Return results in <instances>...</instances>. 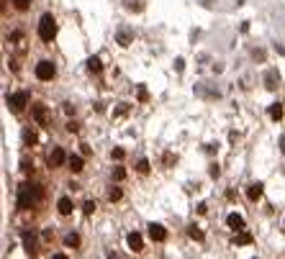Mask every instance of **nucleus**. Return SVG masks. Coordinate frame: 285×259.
<instances>
[{
	"instance_id": "obj_1",
	"label": "nucleus",
	"mask_w": 285,
	"mask_h": 259,
	"mask_svg": "<svg viewBox=\"0 0 285 259\" xmlns=\"http://www.w3.org/2000/svg\"><path fill=\"white\" fill-rule=\"evenodd\" d=\"M41 200V187L39 185H34V182H26L18 187V198H16V203H18V208L21 210H29L34 208Z\"/></svg>"
},
{
	"instance_id": "obj_2",
	"label": "nucleus",
	"mask_w": 285,
	"mask_h": 259,
	"mask_svg": "<svg viewBox=\"0 0 285 259\" xmlns=\"http://www.w3.org/2000/svg\"><path fill=\"white\" fill-rule=\"evenodd\" d=\"M57 36V21L51 13H44L41 21H39V39L44 44H51V39Z\"/></svg>"
},
{
	"instance_id": "obj_3",
	"label": "nucleus",
	"mask_w": 285,
	"mask_h": 259,
	"mask_svg": "<svg viewBox=\"0 0 285 259\" xmlns=\"http://www.w3.org/2000/svg\"><path fill=\"white\" fill-rule=\"evenodd\" d=\"M34 72H36V77H39V80H51L57 69H54V65H51L49 59H41L39 65H36V69H34Z\"/></svg>"
},
{
	"instance_id": "obj_4",
	"label": "nucleus",
	"mask_w": 285,
	"mask_h": 259,
	"mask_svg": "<svg viewBox=\"0 0 285 259\" xmlns=\"http://www.w3.org/2000/svg\"><path fill=\"white\" fill-rule=\"evenodd\" d=\"M26 103H29V95H26V93H13V95H8V105H11L13 111H23Z\"/></svg>"
},
{
	"instance_id": "obj_5",
	"label": "nucleus",
	"mask_w": 285,
	"mask_h": 259,
	"mask_svg": "<svg viewBox=\"0 0 285 259\" xmlns=\"http://www.w3.org/2000/svg\"><path fill=\"white\" fill-rule=\"evenodd\" d=\"M149 236H152V241H165L167 231H165V226H159V223H152V226H149Z\"/></svg>"
},
{
	"instance_id": "obj_6",
	"label": "nucleus",
	"mask_w": 285,
	"mask_h": 259,
	"mask_svg": "<svg viewBox=\"0 0 285 259\" xmlns=\"http://www.w3.org/2000/svg\"><path fill=\"white\" fill-rule=\"evenodd\" d=\"M65 159H67L65 151H62V149H54V151L49 154V167H62V164H65Z\"/></svg>"
},
{
	"instance_id": "obj_7",
	"label": "nucleus",
	"mask_w": 285,
	"mask_h": 259,
	"mask_svg": "<svg viewBox=\"0 0 285 259\" xmlns=\"http://www.w3.org/2000/svg\"><path fill=\"white\" fill-rule=\"evenodd\" d=\"M72 208H75V205H72V200H69V198H59L57 210L62 213V216H69V213H72Z\"/></svg>"
},
{
	"instance_id": "obj_8",
	"label": "nucleus",
	"mask_w": 285,
	"mask_h": 259,
	"mask_svg": "<svg viewBox=\"0 0 285 259\" xmlns=\"http://www.w3.org/2000/svg\"><path fill=\"white\" fill-rule=\"evenodd\" d=\"M23 244H26V252H29V254L36 252V236L29 234V231H23Z\"/></svg>"
},
{
	"instance_id": "obj_9",
	"label": "nucleus",
	"mask_w": 285,
	"mask_h": 259,
	"mask_svg": "<svg viewBox=\"0 0 285 259\" xmlns=\"http://www.w3.org/2000/svg\"><path fill=\"white\" fill-rule=\"evenodd\" d=\"M226 223H229V228H234V231H242L244 228V218L236 216V213H231V216L226 218Z\"/></svg>"
},
{
	"instance_id": "obj_10",
	"label": "nucleus",
	"mask_w": 285,
	"mask_h": 259,
	"mask_svg": "<svg viewBox=\"0 0 285 259\" xmlns=\"http://www.w3.org/2000/svg\"><path fill=\"white\" fill-rule=\"evenodd\" d=\"M34 118H36L39 123H47V105H41V103L34 105Z\"/></svg>"
},
{
	"instance_id": "obj_11",
	"label": "nucleus",
	"mask_w": 285,
	"mask_h": 259,
	"mask_svg": "<svg viewBox=\"0 0 285 259\" xmlns=\"http://www.w3.org/2000/svg\"><path fill=\"white\" fill-rule=\"evenodd\" d=\"M129 249H134V252H141V249H144L139 234H129Z\"/></svg>"
},
{
	"instance_id": "obj_12",
	"label": "nucleus",
	"mask_w": 285,
	"mask_h": 259,
	"mask_svg": "<svg viewBox=\"0 0 285 259\" xmlns=\"http://www.w3.org/2000/svg\"><path fill=\"white\" fill-rule=\"evenodd\" d=\"M85 167V162H83V157H77V154H72L69 157V169H72V172H80V169Z\"/></svg>"
},
{
	"instance_id": "obj_13",
	"label": "nucleus",
	"mask_w": 285,
	"mask_h": 259,
	"mask_svg": "<svg viewBox=\"0 0 285 259\" xmlns=\"http://www.w3.org/2000/svg\"><path fill=\"white\" fill-rule=\"evenodd\" d=\"M260 195H262V185H260V182L252 185V187L247 190V198H249V200H260Z\"/></svg>"
},
{
	"instance_id": "obj_14",
	"label": "nucleus",
	"mask_w": 285,
	"mask_h": 259,
	"mask_svg": "<svg viewBox=\"0 0 285 259\" xmlns=\"http://www.w3.org/2000/svg\"><path fill=\"white\" fill-rule=\"evenodd\" d=\"M123 5L129 11H144V0H123Z\"/></svg>"
},
{
	"instance_id": "obj_15",
	"label": "nucleus",
	"mask_w": 285,
	"mask_h": 259,
	"mask_svg": "<svg viewBox=\"0 0 285 259\" xmlns=\"http://www.w3.org/2000/svg\"><path fill=\"white\" fill-rule=\"evenodd\" d=\"M270 118H272V121H280V118H283V105H280V103L270 105Z\"/></svg>"
},
{
	"instance_id": "obj_16",
	"label": "nucleus",
	"mask_w": 285,
	"mask_h": 259,
	"mask_svg": "<svg viewBox=\"0 0 285 259\" xmlns=\"http://www.w3.org/2000/svg\"><path fill=\"white\" fill-rule=\"evenodd\" d=\"M23 141H26V146H34V144H36V133L26 129V131H23Z\"/></svg>"
},
{
	"instance_id": "obj_17",
	"label": "nucleus",
	"mask_w": 285,
	"mask_h": 259,
	"mask_svg": "<svg viewBox=\"0 0 285 259\" xmlns=\"http://www.w3.org/2000/svg\"><path fill=\"white\" fill-rule=\"evenodd\" d=\"M118 44H121V47H126V44H131V31H126V29L118 31Z\"/></svg>"
},
{
	"instance_id": "obj_18",
	"label": "nucleus",
	"mask_w": 285,
	"mask_h": 259,
	"mask_svg": "<svg viewBox=\"0 0 285 259\" xmlns=\"http://www.w3.org/2000/svg\"><path fill=\"white\" fill-rule=\"evenodd\" d=\"M265 80H267V87H270V90H272V87L278 85V82H275V80H278V72H275V69H270V72L265 75Z\"/></svg>"
},
{
	"instance_id": "obj_19",
	"label": "nucleus",
	"mask_w": 285,
	"mask_h": 259,
	"mask_svg": "<svg viewBox=\"0 0 285 259\" xmlns=\"http://www.w3.org/2000/svg\"><path fill=\"white\" fill-rule=\"evenodd\" d=\"M87 67H90V72H101V59L90 57V59H87Z\"/></svg>"
},
{
	"instance_id": "obj_20",
	"label": "nucleus",
	"mask_w": 285,
	"mask_h": 259,
	"mask_svg": "<svg viewBox=\"0 0 285 259\" xmlns=\"http://www.w3.org/2000/svg\"><path fill=\"white\" fill-rule=\"evenodd\" d=\"M65 244H67V246H77V244H80V236H77V234H67V236H65Z\"/></svg>"
},
{
	"instance_id": "obj_21",
	"label": "nucleus",
	"mask_w": 285,
	"mask_h": 259,
	"mask_svg": "<svg viewBox=\"0 0 285 259\" xmlns=\"http://www.w3.org/2000/svg\"><path fill=\"white\" fill-rule=\"evenodd\" d=\"M249 241H252V236H249V234H239V236L234 239V244L239 246V244H249Z\"/></svg>"
},
{
	"instance_id": "obj_22",
	"label": "nucleus",
	"mask_w": 285,
	"mask_h": 259,
	"mask_svg": "<svg viewBox=\"0 0 285 259\" xmlns=\"http://www.w3.org/2000/svg\"><path fill=\"white\" fill-rule=\"evenodd\" d=\"M136 169H139V172H141V175H147V172H149V162H147V159H139V164H136Z\"/></svg>"
},
{
	"instance_id": "obj_23",
	"label": "nucleus",
	"mask_w": 285,
	"mask_h": 259,
	"mask_svg": "<svg viewBox=\"0 0 285 259\" xmlns=\"http://www.w3.org/2000/svg\"><path fill=\"white\" fill-rule=\"evenodd\" d=\"M13 5L18 8V11H26V8L31 5V0H13Z\"/></svg>"
},
{
	"instance_id": "obj_24",
	"label": "nucleus",
	"mask_w": 285,
	"mask_h": 259,
	"mask_svg": "<svg viewBox=\"0 0 285 259\" xmlns=\"http://www.w3.org/2000/svg\"><path fill=\"white\" fill-rule=\"evenodd\" d=\"M188 234H190V239H203V231H201V228H195V226H190Z\"/></svg>"
},
{
	"instance_id": "obj_25",
	"label": "nucleus",
	"mask_w": 285,
	"mask_h": 259,
	"mask_svg": "<svg viewBox=\"0 0 285 259\" xmlns=\"http://www.w3.org/2000/svg\"><path fill=\"white\" fill-rule=\"evenodd\" d=\"M121 195H123V193L118 190V187H113V190L108 193V198H111V200H121Z\"/></svg>"
},
{
	"instance_id": "obj_26",
	"label": "nucleus",
	"mask_w": 285,
	"mask_h": 259,
	"mask_svg": "<svg viewBox=\"0 0 285 259\" xmlns=\"http://www.w3.org/2000/svg\"><path fill=\"white\" fill-rule=\"evenodd\" d=\"M83 210L87 213V216H90V213L95 210V203H93V200H87V203H83Z\"/></svg>"
},
{
	"instance_id": "obj_27",
	"label": "nucleus",
	"mask_w": 285,
	"mask_h": 259,
	"mask_svg": "<svg viewBox=\"0 0 285 259\" xmlns=\"http://www.w3.org/2000/svg\"><path fill=\"white\" fill-rule=\"evenodd\" d=\"M113 177H116V180H123V177H126V172H123V167H116V169H113Z\"/></svg>"
},
{
	"instance_id": "obj_28",
	"label": "nucleus",
	"mask_w": 285,
	"mask_h": 259,
	"mask_svg": "<svg viewBox=\"0 0 285 259\" xmlns=\"http://www.w3.org/2000/svg\"><path fill=\"white\" fill-rule=\"evenodd\" d=\"M123 154H126L123 149H113V159H123Z\"/></svg>"
},
{
	"instance_id": "obj_29",
	"label": "nucleus",
	"mask_w": 285,
	"mask_h": 259,
	"mask_svg": "<svg viewBox=\"0 0 285 259\" xmlns=\"http://www.w3.org/2000/svg\"><path fill=\"white\" fill-rule=\"evenodd\" d=\"M51 259H67V254H54V257H51Z\"/></svg>"
}]
</instances>
